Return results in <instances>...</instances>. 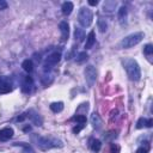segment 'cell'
I'll return each mask as SVG.
<instances>
[{
    "label": "cell",
    "mask_w": 153,
    "mask_h": 153,
    "mask_svg": "<svg viewBox=\"0 0 153 153\" xmlns=\"http://www.w3.org/2000/svg\"><path fill=\"white\" fill-rule=\"evenodd\" d=\"M127 16H128L127 8L126 7H121L118 10V22H120L121 25H124L127 23Z\"/></svg>",
    "instance_id": "cell-14"
},
{
    "label": "cell",
    "mask_w": 153,
    "mask_h": 153,
    "mask_svg": "<svg viewBox=\"0 0 153 153\" xmlns=\"http://www.w3.org/2000/svg\"><path fill=\"white\" fill-rule=\"evenodd\" d=\"M84 74H85V80H86L87 85L90 87L93 86L94 82H96V79H97V71H96V68L92 65H88V66L85 67Z\"/></svg>",
    "instance_id": "cell-5"
},
{
    "label": "cell",
    "mask_w": 153,
    "mask_h": 153,
    "mask_svg": "<svg viewBox=\"0 0 153 153\" xmlns=\"http://www.w3.org/2000/svg\"><path fill=\"white\" fill-rule=\"evenodd\" d=\"M74 120H75L76 122H79L80 124H84V123L86 122V116H85V115H76V116L74 117Z\"/></svg>",
    "instance_id": "cell-25"
},
{
    "label": "cell",
    "mask_w": 153,
    "mask_h": 153,
    "mask_svg": "<svg viewBox=\"0 0 153 153\" xmlns=\"http://www.w3.org/2000/svg\"><path fill=\"white\" fill-rule=\"evenodd\" d=\"M116 5H117L116 1H105L103 5V8H104V11H112V10H115Z\"/></svg>",
    "instance_id": "cell-20"
},
{
    "label": "cell",
    "mask_w": 153,
    "mask_h": 153,
    "mask_svg": "<svg viewBox=\"0 0 153 153\" xmlns=\"http://www.w3.org/2000/svg\"><path fill=\"white\" fill-rule=\"evenodd\" d=\"M91 149L93 152H99L100 151V147H102V143L99 140H91Z\"/></svg>",
    "instance_id": "cell-21"
},
{
    "label": "cell",
    "mask_w": 153,
    "mask_h": 153,
    "mask_svg": "<svg viewBox=\"0 0 153 153\" xmlns=\"http://www.w3.org/2000/svg\"><path fill=\"white\" fill-rule=\"evenodd\" d=\"M12 90V85L11 82L8 81L7 78H0V92L1 93H7Z\"/></svg>",
    "instance_id": "cell-8"
},
{
    "label": "cell",
    "mask_w": 153,
    "mask_h": 153,
    "mask_svg": "<svg viewBox=\"0 0 153 153\" xmlns=\"http://www.w3.org/2000/svg\"><path fill=\"white\" fill-rule=\"evenodd\" d=\"M92 19H93V14L91 12L90 8L87 7H81L78 14V22L82 27H88L92 24Z\"/></svg>",
    "instance_id": "cell-4"
},
{
    "label": "cell",
    "mask_w": 153,
    "mask_h": 153,
    "mask_svg": "<svg viewBox=\"0 0 153 153\" xmlns=\"http://www.w3.org/2000/svg\"><path fill=\"white\" fill-rule=\"evenodd\" d=\"M98 29H99V31L100 32H105L106 30H108V24H106V22H105V19H99L98 20Z\"/></svg>",
    "instance_id": "cell-22"
},
{
    "label": "cell",
    "mask_w": 153,
    "mask_h": 153,
    "mask_svg": "<svg viewBox=\"0 0 153 153\" xmlns=\"http://www.w3.org/2000/svg\"><path fill=\"white\" fill-rule=\"evenodd\" d=\"M152 123H153L152 118H149V120H146V127H152Z\"/></svg>",
    "instance_id": "cell-32"
},
{
    "label": "cell",
    "mask_w": 153,
    "mask_h": 153,
    "mask_svg": "<svg viewBox=\"0 0 153 153\" xmlns=\"http://www.w3.org/2000/svg\"><path fill=\"white\" fill-rule=\"evenodd\" d=\"M87 59H88V55H87L85 51H82V53H79V55L76 56V62H78V63H82V62H85Z\"/></svg>",
    "instance_id": "cell-23"
},
{
    "label": "cell",
    "mask_w": 153,
    "mask_h": 153,
    "mask_svg": "<svg viewBox=\"0 0 153 153\" xmlns=\"http://www.w3.org/2000/svg\"><path fill=\"white\" fill-rule=\"evenodd\" d=\"M22 67H23V69L24 71H26V72H32V69H33V63H32V61L31 60H25V61H23V63H22Z\"/></svg>",
    "instance_id": "cell-18"
},
{
    "label": "cell",
    "mask_w": 153,
    "mask_h": 153,
    "mask_svg": "<svg viewBox=\"0 0 153 153\" xmlns=\"http://www.w3.org/2000/svg\"><path fill=\"white\" fill-rule=\"evenodd\" d=\"M143 53H145L146 55H151V54L153 53V47H152V44H146V45L143 47Z\"/></svg>",
    "instance_id": "cell-24"
},
{
    "label": "cell",
    "mask_w": 153,
    "mask_h": 153,
    "mask_svg": "<svg viewBox=\"0 0 153 153\" xmlns=\"http://www.w3.org/2000/svg\"><path fill=\"white\" fill-rule=\"evenodd\" d=\"M143 127H146V118L141 117V118L136 122V128H137V129H141V128H143Z\"/></svg>",
    "instance_id": "cell-26"
},
{
    "label": "cell",
    "mask_w": 153,
    "mask_h": 153,
    "mask_svg": "<svg viewBox=\"0 0 153 153\" xmlns=\"http://www.w3.org/2000/svg\"><path fill=\"white\" fill-rule=\"evenodd\" d=\"M73 7H74L73 2H71V1H66V2H63V4H62V7H61L62 13H63V14H66V16L71 14V13H72V11H73Z\"/></svg>",
    "instance_id": "cell-15"
},
{
    "label": "cell",
    "mask_w": 153,
    "mask_h": 153,
    "mask_svg": "<svg viewBox=\"0 0 153 153\" xmlns=\"http://www.w3.org/2000/svg\"><path fill=\"white\" fill-rule=\"evenodd\" d=\"M82 128H84V124H79V126H76V127H74V128H73V133L78 134Z\"/></svg>",
    "instance_id": "cell-27"
},
{
    "label": "cell",
    "mask_w": 153,
    "mask_h": 153,
    "mask_svg": "<svg viewBox=\"0 0 153 153\" xmlns=\"http://www.w3.org/2000/svg\"><path fill=\"white\" fill-rule=\"evenodd\" d=\"M74 38H75L78 42L84 41V38H85V31H84V29H81V27H75V30H74Z\"/></svg>",
    "instance_id": "cell-16"
},
{
    "label": "cell",
    "mask_w": 153,
    "mask_h": 153,
    "mask_svg": "<svg viewBox=\"0 0 153 153\" xmlns=\"http://www.w3.org/2000/svg\"><path fill=\"white\" fill-rule=\"evenodd\" d=\"M118 151H120V147L117 146V145H111V153H118Z\"/></svg>",
    "instance_id": "cell-28"
},
{
    "label": "cell",
    "mask_w": 153,
    "mask_h": 153,
    "mask_svg": "<svg viewBox=\"0 0 153 153\" xmlns=\"http://www.w3.org/2000/svg\"><path fill=\"white\" fill-rule=\"evenodd\" d=\"M122 63H123V67H124V69H126V72H127V74H128L130 80H133V81L140 80V78H141L140 66L134 59L127 57V59H124L122 61Z\"/></svg>",
    "instance_id": "cell-2"
},
{
    "label": "cell",
    "mask_w": 153,
    "mask_h": 153,
    "mask_svg": "<svg viewBox=\"0 0 153 153\" xmlns=\"http://www.w3.org/2000/svg\"><path fill=\"white\" fill-rule=\"evenodd\" d=\"M98 4V0H88V5L91 6H96Z\"/></svg>",
    "instance_id": "cell-31"
},
{
    "label": "cell",
    "mask_w": 153,
    "mask_h": 153,
    "mask_svg": "<svg viewBox=\"0 0 153 153\" xmlns=\"http://www.w3.org/2000/svg\"><path fill=\"white\" fill-rule=\"evenodd\" d=\"M143 37H145L143 32H134V33H130V35H128L127 37H124L121 41L120 45H121V48H124V49L131 48V47L139 44L142 41Z\"/></svg>",
    "instance_id": "cell-3"
},
{
    "label": "cell",
    "mask_w": 153,
    "mask_h": 153,
    "mask_svg": "<svg viewBox=\"0 0 153 153\" xmlns=\"http://www.w3.org/2000/svg\"><path fill=\"white\" fill-rule=\"evenodd\" d=\"M7 8V2L5 0H0V10H6Z\"/></svg>",
    "instance_id": "cell-30"
},
{
    "label": "cell",
    "mask_w": 153,
    "mask_h": 153,
    "mask_svg": "<svg viewBox=\"0 0 153 153\" xmlns=\"http://www.w3.org/2000/svg\"><path fill=\"white\" fill-rule=\"evenodd\" d=\"M59 27H60V31H61V38L62 41H66L69 36V26H68V23L67 22H61L59 24Z\"/></svg>",
    "instance_id": "cell-9"
},
{
    "label": "cell",
    "mask_w": 153,
    "mask_h": 153,
    "mask_svg": "<svg viewBox=\"0 0 153 153\" xmlns=\"http://www.w3.org/2000/svg\"><path fill=\"white\" fill-rule=\"evenodd\" d=\"M25 117H27V118H29L35 126H37V127H41V126L43 124V118H42L41 115H39L36 110H33V109L27 110L26 114H25Z\"/></svg>",
    "instance_id": "cell-6"
},
{
    "label": "cell",
    "mask_w": 153,
    "mask_h": 153,
    "mask_svg": "<svg viewBox=\"0 0 153 153\" xmlns=\"http://www.w3.org/2000/svg\"><path fill=\"white\" fill-rule=\"evenodd\" d=\"M60 59H61V54H60V53H53V54H50V55L45 59L44 69H50V68H51V66H54V65L59 63Z\"/></svg>",
    "instance_id": "cell-7"
},
{
    "label": "cell",
    "mask_w": 153,
    "mask_h": 153,
    "mask_svg": "<svg viewBox=\"0 0 153 153\" xmlns=\"http://www.w3.org/2000/svg\"><path fill=\"white\" fill-rule=\"evenodd\" d=\"M32 87V79L30 76H24L23 84H22V91L25 93H29Z\"/></svg>",
    "instance_id": "cell-11"
},
{
    "label": "cell",
    "mask_w": 153,
    "mask_h": 153,
    "mask_svg": "<svg viewBox=\"0 0 153 153\" xmlns=\"http://www.w3.org/2000/svg\"><path fill=\"white\" fill-rule=\"evenodd\" d=\"M16 146H22V147H23L22 153H36V152L33 151V148H32L30 145H27V143L19 142V143H16Z\"/></svg>",
    "instance_id": "cell-19"
},
{
    "label": "cell",
    "mask_w": 153,
    "mask_h": 153,
    "mask_svg": "<svg viewBox=\"0 0 153 153\" xmlns=\"http://www.w3.org/2000/svg\"><path fill=\"white\" fill-rule=\"evenodd\" d=\"M96 42V35H94V31H91L87 36H86V43H85V48L86 49H91L93 47Z\"/></svg>",
    "instance_id": "cell-12"
},
{
    "label": "cell",
    "mask_w": 153,
    "mask_h": 153,
    "mask_svg": "<svg viewBox=\"0 0 153 153\" xmlns=\"http://www.w3.org/2000/svg\"><path fill=\"white\" fill-rule=\"evenodd\" d=\"M91 124H92L93 128H96V129H99V128L102 127V118L99 117L98 114L93 112V114L91 115Z\"/></svg>",
    "instance_id": "cell-13"
},
{
    "label": "cell",
    "mask_w": 153,
    "mask_h": 153,
    "mask_svg": "<svg viewBox=\"0 0 153 153\" xmlns=\"http://www.w3.org/2000/svg\"><path fill=\"white\" fill-rule=\"evenodd\" d=\"M136 153H148V147H140L137 148Z\"/></svg>",
    "instance_id": "cell-29"
},
{
    "label": "cell",
    "mask_w": 153,
    "mask_h": 153,
    "mask_svg": "<svg viewBox=\"0 0 153 153\" xmlns=\"http://www.w3.org/2000/svg\"><path fill=\"white\" fill-rule=\"evenodd\" d=\"M50 110L53 112H61L63 110V103L62 102H54L50 104Z\"/></svg>",
    "instance_id": "cell-17"
},
{
    "label": "cell",
    "mask_w": 153,
    "mask_h": 153,
    "mask_svg": "<svg viewBox=\"0 0 153 153\" xmlns=\"http://www.w3.org/2000/svg\"><path fill=\"white\" fill-rule=\"evenodd\" d=\"M13 136L12 128H4L0 130V141H7Z\"/></svg>",
    "instance_id": "cell-10"
},
{
    "label": "cell",
    "mask_w": 153,
    "mask_h": 153,
    "mask_svg": "<svg viewBox=\"0 0 153 153\" xmlns=\"http://www.w3.org/2000/svg\"><path fill=\"white\" fill-rule=\"evenodd\" d=\"M32 140L38 146V148H41L42 151H48V149L54 148V147H62L63 146L61 140L53 137V136L44 137V136H39L36 134V135H32Z\"/></svg>",
    "instance_id": "cell-1"
}]
</instances>
